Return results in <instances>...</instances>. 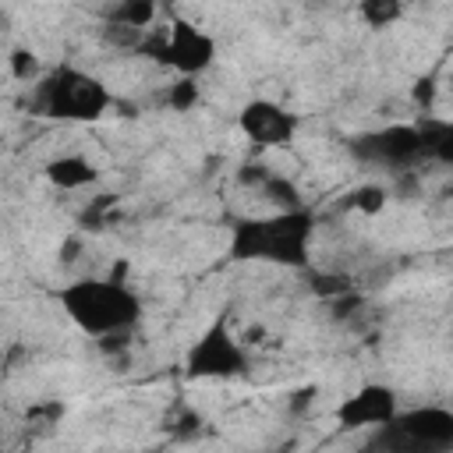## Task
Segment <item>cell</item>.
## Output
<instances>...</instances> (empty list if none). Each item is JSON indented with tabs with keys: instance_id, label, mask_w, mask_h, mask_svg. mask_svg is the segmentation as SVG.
<instances>
[{
	"instance_id": "obj_1",
	"label": "cell",
	"mask_w": 453,
	"mask_h": 453,
	"mask_svg": "<svg viewBox=\"0 0 453 453\" xmlns=\"http://www.w3.org/2000/svg\"><path fill=\"white\" fill-rule=\"evenodd\" d=\"M311 237H315V216L304 205L269 216H248L234 223L226 255L234 262H269L283 269H304Z\"/></svg>"
},
{
	"instance_id": "obj_2",
	"label": "cell",
	"mask_w": 453,
	"mask_h": 453,
	"mask_svg": "<svg viewBox=\"0 0 453 453\" xmlns=\"http://www.w3.org/2000/svg\"><path fill=\"white\" fill-rule=\"evenodd\" d=\"M64 315L88 336H124L127 329L138 326L142 319V301L138 294L120 283V280H99V276H85V280H71L67 287H60L57 294Z\"/></svg>"
},
{
	"instance_id": "obj_3",
	"label": "cell",
	"mask_w": 453,
	"mask_h": 453,
	"mask_svg": "<svg viewBox=\"0 0 453 453\" xmlns=\"http://www.w3.org/2000/svg\"><path fill=\"white\" fill-rule=\"evenodd\" d=\"M110 103H113L110 88L96 74L71 67V64H60L50 74H42L35 85V99H32V106L42 117L78 120V124H92V120L106 117Z\"/></svg>"
},
{
	"instance_id": "obj_4",
	"label": "cell",
	"mask_w": 453,
	"mask_h": 453,
	"mask_svg": "<svg viewBox=\"0 0 453 453\" xmlns=\"http://www.w3.org/2000/svg\"><path fill=\"white\" fill-rule=\"evenodd\" d=\"M372 446L379 453H446L453 446V411L435 403L396 411L393 421L375 428Z\"/></svg>"
},
{
	"instance_id": "obj_5",
	"label": "cell",
	"mask_w": 453,
	"mask_h": 453,
	"mask_svg": "<svg viewBox=\"0 0 453 453\" xmlns=\"http://www.w3.org/2000/svg\"><path fill=\"white\" fill-rule=\"evenodd\" d=\"M138 50L152 53L159 64L173 67L180 78H198L216 60V39L184 18H173L163 32H156L152 39H142Z\"/></svg>"
},
{
	"instance_id": "obj_6",
	"label": "cell",
	"mask_w": 453,
	"mask_h": 453,
	"mask_svg": "<svg viewBox=\"0 0 453 453\" xmlns=\"http://www.w3.org/2000/svg\"><path fill=\"white\" fill-rule=\"evenodd\" d=\"M244 372H248V354L234 340V333L223 319L212 322L184 354L188 379H237Z\"/></svg>"
},
{
	"instance_id": "obj_7",
	"label": "cell",
	"mask_w": 453,
	"mask_h": 453,
	"mask_svg": "<svg viewBox=\"0 0 453 453\" xmlns=\"http://www.w3.org/2000/svg\"><path fill=\"white\" fill-rule=\"evenodd\" d=\"M350 152H354L361 163L389 166V170H400V166H411V163L425 159V156H421L418 124H389V127L357 134V138L350 142Z\"/></svg>"
},
{
	"instance_id": "obj_8",
	"label": "cell",
	"mask_w": 453,
	"mask_h": 453,
	"mask_svg": "<svg viewBox=\"0 0 453 453\" xmlns=\"http://www.w3.org/2000/svg\"><path fill=\"white\" fill-rule=\"evenodd\" d=\"M400 411L396 393L382 382H368L361 389H354L347 400H340L336 407V425L343 432H361V428H382L386 421H393Z\"/></svg>"
},
{
	"instance_id": "obj_9",
	"label": "cell",
	"mask_w": 453,
	"mask_h": 453,
	"mask_svg": "<svg viewBox=\"0 0 453 453\" xmlns=\"http://www.w3.org/2000/svg\"><path fill=\"white\" fill-rule=\"evenodd\" d=\"M237 124H241L244 138L255 142L258 149L287 145V142H294V134H297V117H294L287 106L273 103V99H251V103H244Z\"/></svg>"
},
{
	"instance_id": "obj_10",
	"label": "cell",
	"mask_w": 453,
	"mask_h": 453,
	"mask_svg": "<svg viewBox=\"0 0 453 453\" xmlns=\"http://www.w3.org/2000/svg\"><path fill=\"white\" fill-rule=\"evenodd\" d=\"M46 180L64 191H78L99 180V166L88 156H57L46 163Z\"/></svg>"
},
{
	"instance_id": "obj_11",
	"label": "cell",
	"mask_w": 453,
	"mask_h": 453,
	"mask_svg": "<svg viewBox=\"0 0 453 453\" xmlns=\"http://www.w3.org/2000/svg\"><path fill=\"white\" fill-rule=\"evenodd\" d=\"M418 134H421V156L425 159H439V163L453 159V127L446 120L428 117L425 124H418Z\"/></svg>"
},
{
	"instance_id": "obj_12",
	"label": "cell",
	"mask_w": 453,
	"mask_h": 453,
	"mask_svg": "<svg viewBox=\"0 0 453 453\" xmlns=\"http://www.w3.org/2000/svg\"><path fill=\"white\" fill-rule=\"evenodd\" d=\"M255 188L262 191V198H265L269 205H276V212H283V209H301V191H297V184H294L290 177H280V173H269V170H265V177H262Z\"/></svg>"
},
{
	"instance_id": "obj_13",
	"label": "cell",
	"mask_w": 453,
	"mask_h": 453,
	"mask_svg": "<svg viewBox=\"0 0 453 453\" xmlns=\"http://www.w3.org/2000/svg\"><path fill=\"white\" fill-rule=\"evenodd\" d=\"M152 18H156V4H149V0H124V4H117V7L110 11V21H113L117 28L138 32V35L152 25Z\"/></svg>"
},
{
	"instance_id": "obj_14",
	"label": "cell",
	"mask_w": 453,
	"mask_h": 453,
	"mask_svg": "<svg viewBox=\"0 0 453 453\" xmlns=\"http://www.w3.org/2000/svg\"><path fill=\"white\" fill-rule=\"evenodd\" d=\"M350 205L361 209V212H379V209L386 205V191H382L379 184H365V188H357V191L350 195Z\"/></svg>"
},
{
	"instance_id": "obj_15",
	"label": "cell",
	"mask_w": 453,
	"mask_h": 453,
	"mask_svg": "<svg viewBox=\"0 0 453 453\" xmlns=\"http://www.w3.org/2000/svg\"><path fill=\"white\" fill-rule=\"evenodd\" d=\"M195 103H198V85H195V78H180L177 85H170V106L188 110V106H195Z\"/></svg>"
},
{
	"instance_id": "obj_16",
	"label": "cell",
	"mask_w": 453,
	"mask_h": 453,
	"mask_svg": "<svg viewBox=\"0 0 453 453\" xmlns=\"http://www.w3.org/2000/svg\"><path fill=\"white\" fill-rule=\"evenodd\" d=\"M361 14H365V21H372L375 28H382V25H389V21L400 18V4H365Z\"/></svg>"
},
{
	"instance_id": "obj_17",
	"label": "cell",
	"mask_w": 453,
	"mask_h": 453,
	"mask_svg": "<svg viewBox=\"0 0 453 453\" xmlns=\"http://www.w3.org/2000/svg\"><path fill=\"white\" fill-rule=\"evenodd\" d=\"M11 67H14V78L28 81V78H35L39 60H35V53H32V50H14V53H11Z\"/></svg>"
}]
</instances>
